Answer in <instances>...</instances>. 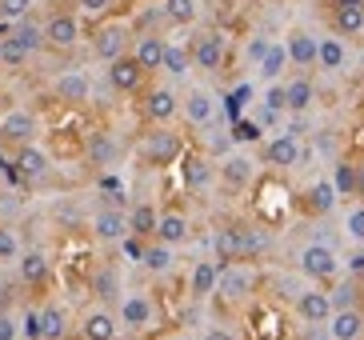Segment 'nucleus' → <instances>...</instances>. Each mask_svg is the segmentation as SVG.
I'll list each match as a JSON object with an SVG mask.
<instances>
[{"mask_svg": "<svg viewBox=\"0 0 364 340\" xmlns=\"http://www.w3.org/2000/svg\"><path fill=\"white\" fill-rule=\"evenodd\" d=\"M260 108H268V112H289V92H284V80H277V85L264 88Z\"/></svg>", "mask_w": 364, "mask_h": 340, "instance_id": "49530a36", "label": "nucleus"}, {"mask_svg": "<svg viewBox=\"0 0 364 340\" xmlns=\"http://www.w3.org/2000/svg\"><path fill=\"white\" fill-rule=\"evenodd\" d=\"M356 201L364 204V164H360V169H356Z\"/></svg>", "mask_w": 364, "mask_h": 340, "instance_id": "bf43d9fd", "label": "nucleus"}, {"mask_svg": "<svg viewBox=\"0 0 364 340\" xmlns=\"http://www.w3.org/2000/svg\"><path fill=\"white\" fill-rule=\"evenodd\" d=\"M284 48H289V64L292 68H300V73H309V68H316V48H321V36L309 28H292L289 41H284Z\"/></svg>", "mask_w": 364, "mask_h": 340, "instance_id": "4be33fe9", "label": "nucleus"}, {"mask_svg": "<svg viewBox=\"0 0 364 340\" xmlns=\"http://www.w3.org/2000/svg\"><path fill=\"white\" fill-rule=\"evenodd\" d=\"M33 9H36V0H0V21L16 24L24 16H33Z\"/></svg>", "mask_w": 364, "mask_h": 340, "instance_id": "a18cd8bd", "label": "nucleus"}, {"mask_svg": "<svg viewBox=\"0 0 364 340\" xmlns=\"http://www.w3.org/2000/svg\"><path fill=\"white\" fill-rule=\"evenodd\" d=\"M144 245H149V240H140V236H124V240H120V248H124V256H129V260H136L140 265V256H144Z\"/></svg>", "mask_w": 364, "mask_h": 340, "instance_id": "864d4df0", "label": "nucleus"}, {"mask_svg": "<svg viewBox=\"0 0 364 340\" xmlns=\"http://www.w3.org/2000/svg\"><path fill=\"white\" fill-rule=\"evenodd\" d=\"M140 268H144V272H152V277L172 272V268H176V248L161 245V240H149V245H144V256H140Z\"/></svg>", "mask_w": 364, "mask_h": 340, "instance_id": "473e14b6", "label": "nucleus"}, {"mask_svg": "<svg viewBox=\"0 0 364 340\" xmlns=\"http://www.w3.org/2000/svg\"><path fill=\"white\" fill-rule=\"evenodd\" d=\"M12 41L24 44L33 56H41L48 44H44V21H36V16H24V21L12 24Z\"/></svg>", "mask_w": 364, "mask_h": 340, "instance_id": "f704fd0d", "label": "nucleus"}, {"mask_svg": "<svg viewBox=\"0 0 364 340\" xmlns=\"http://www.w3.org/2000/svg\"><path fill=\"white\" fill-rule=\"evenodd\" d=\"M144 68L136 64V56L132 53H124V56H117V60L105 68V80H108V88L112 92H120V96H129V92H140L144 88Z\"/></svg>", "mask_w": 364, "mask_h": 340, "instance_id": "ddd939ff", "label": "nucleus"}, {"mask_svg": "<svg viewBox=\"0 0 364 340\" xmlns=\"http://www.w3.org/2000/svg\"><path fill=\"white\" fill-rule=\"evenodd\" d=\"M28 60H33V53H28L24 44L12 41V32H9V36H4V44H0V68H12V73H21Z\"/></svg>", "mask_w": 364, "mask_h": 340, "instance_id": "a19ab883", "label": "nucleus"}, {"mask_svg": "<svg viewBox=\"0 0 364 340\" xmlns=\"http://www.w3.org/2000/svg\"><path fill=\"white\" fill-rule=\"evenodd\" d=\"M161 12H164L168 24L188 28V24H196V16H200V0H161Z\"/></svg>", "mask_w": 364, "mask_h": 340, "instance_id": "4c0bfd02", "label": "nucleus"}, {"mask_svg": "<svg viewBox=\"0 0 364 340\" xmlns=\"http://www.w3.org/2000/svg\"><path fill=\"white\" fill-rule=\"evenodd\" d=\"M348 4H364V0H332V9H348Z\"/></svg>", "mask_w": 364, "mask_h": 340, "instance_id": "052dcab7", "label": "nucleus"}, {"mask_svg": "<svg viewBox=\"0 0 364 340\" xmlns=\"http://www.w3.org/2000/svg\"><path fill=\"white\" fill-rule=\"evenodd\" d=\"M0 44H4V41H0Z\"/></svg>", "mask_w": 364, "mask_h": 340, "instance_id": "680f3d73", "label": "nucleus"}, {"mask_svg": "<svg viewBox=\"0 0 364 340\" xmlns=\"http://www.w3.org/2000/svg\"><path fill=\"white\" fill-rule=\"evenodd\" d=\"M328 340H364V309H336L328 317Z\"/></svg>", "mask_w": 364, "mask_h": 340, "instance_id": "393cba45", "label": "nucleus"}, {"mask_svg": "<svg viewBox=\"0 0 364 340\" xmlns=\"http://www.w3.org/2000/svg\"><path fill=\"white\" fill-rule=\"evenodd\" d=\"M216 181L225 184V188H248V184L257 181V160L248 156V152H225V156L216 160Z\"/></svg>", "mask_w": 364, "mask_h": 340, "instance_id": "9b49d317", "label": "nucleus"}, {"mask_svg": "<svg viewBox=\"0 0 364 340\" xmlns=\"http://www.w3.org/2000/svg\"><path fill=\"white\" fill-rule=\"evenodd\" d=\"M284 68H289V48L284 44H268V53L257 64V76L264 85H277V80H284Z\"/></svg>", "mask_w": 364, "mask_h": 340, "instance_id": "72a5a7b5", "label": "nucleus"}, {"mask_svg": "<svg viewBox=\"0 0 364 340\" xmlns=\"http://www.w3.org/2000/svg\"><path fill=\"white\" fill-rule=\"evenodd\" d=\"M284 92H289V117H304L316 105V85L309 73H296L292 80H284Z\"/></svg>", "mask_w": 364, "mask_h": 340, "instance_id": "cd10ccee", "label": "nucleus"}, {"mask_svg": "<svg viewBox=\"0 0 364 340\" xmlns=\"http://www.w3.org/2000/svg\"><path fill=\"white\" fill-rule=\"evenodd\" d=\"M213 260L220 268L240 260V224H220L213 233Z\"/></svg>", "mask_w": 364, "mask_h": 340, "instance_id": "c85d7f7f", "label": "nucleus"}, {"mask_svg": "<svg viewBox=\"0 0 364 340\" xmlns=\"http://www.w3.org/2000/svg\"><path fill=\"white\" fill-rule=\"evenodd\" d=\"M184 164H181V172H184V184L193 192H204L208 184L216 181V164H213V156H204V152H188V156H181Z\"/></svg>", "mask_w": 364, "mask_h": 340, "instance_id": "a878e982", "label": "nucleus"}, {"mask_svg": "<svg viewBox=\"0 0 364 340\" xmlns=\"http://www.w3.org/2000/svg\"><path fill=\"white\" fill-rule=\"evenodd\" d=\"M36 132H41V120H36L33 108H12L9 117L0 120V140H4V144H12V149L33 144Z\"/></svg>", "mask_w": 364, "mask_h": 340, "instance_id": "4468645a", "label": "nucleus"}, {"mask_svg": "<svg viewBox=\"0 0 364 340\" xmlns=\"http://www.w3.org/2000/svg\"><path fill=\"white\" fill-rule=\"evenodd\" d=\"M48 277H53V260H48V253H44V248H24L21 260H16V280H21L24 288H44Z\"/></svg>", "mask_w": 364, "mask_h": 340, "instance_id": "a211bd4d", "label": "nucleus"}, {"mask_svg": "<svg viewBox=\"0 0 364 340\" xmlns=\"http://www.w3.org/2000/svg\"><path fill=\"white\" fill-rule=\"evenodd\" d=\"M152 240H161V245H172V248H181L193 240V221L181 213V208H164L161 216H156V236Z\"/></svg>", "mask_w": 364, "mask_h": 340, "instance_id": "412c9836", "label": "nucleus"}, {"mask_svg": "<svg viewBox=\"0 0 364 340\" xmlns=\"http://www.w3.org/2000/svg\"><path fill=\"white\" fill-rule=\"evenodd\" d=\"M117 320L124 332H149L156 324V300L149 292H124L117 300Z\"/></svg>", "mask_w": 364, "mask_h": 340, "instance_id": "20e7f679", "label": "nucleus"}, {"mask_svg": "<svg viewBox=\"0 0 364 340\" xmlns=\"http://www.w3.org/2000/svg\"><path fill=\"white\" fill-rule=\"evenodd\" d=\"M296 317L304 320V324H328V317H332V297L324 292L321 285H312V288H300L296 292Z\"/></svg>", "mask_w": 364, "mask_h": 340, "instance_id": "f3484780", "label": "nucleus"}, {"mask_svg": "<svg viewBox=\"0 0 364 340\" xmlns=\"http://www.w3.org/2000/svg\"><path fill=\"white\" fill-rule=\"evenodd\" d=\"M296 268H300V277H309L312 285H328V280L341 277V253L332 245H324V240H312V245H304L296 253Z\"/></svg>", "mask_w": 364, "mask_h": 340, "instance_id": "7ed1b4c3", "label": "nucleus"}, {"mask_svg": "<svg viewBox=\"0 0 364 340\" xmlns=\"http://www.w3.org/2000/svg\"><path fill=\"white\" fill-rule=\"evenodd\" d=\"M344 233H348V240L364 245V204H356L353 213L344 216Z\"/></svg>", "mask_w": 364, "mask_h": 340, "instance_id": "8fccbe9b", "label": "nucleus"}, {"mask_svg": "<svg viewBox=\"0 0 364 340\" xmlns=\"http://www.w3.org/2000/svg\"><path fill=\"white\" fill-rule=\"evenodd\" d=\"M80 36H85V24H80L76 12L60 9L44 21V44H48L53 53H73L76 44H80Z\"/></svg>", "mask_w": 364, "mask_h": 340, "instance_id": "423d86ee", "label": "nucleus"}, {"mask_svg": "<svg viewBox=\"0 0 364 340\" xmlns=\"http://www.w3.org/2000/svg\"><path fill=\"white\" fill-rule=\"evenodd\" d=\"M332 297V312L336 309H356L360 304V285H356V277H348V280H341V285L328 292Z\"/></svg>", "mask_w": 364, "mask_h": 340, "instance_id": "79ce46f5", "label": "nucleus"}, {"mask_svg": "<svg viewBox=\"0 0 364 340\" xmlns=\"http://www.w3.org/2000/svg\"><path fill=\"white\" fill-rule=\"evenodd\" d=\"M156 216L161 213H156L149 201H140L136 208L129 213V233L140 236V240H152V236H156Z\"/></svg>", "mask_w": 364, "mask_h": 340, "instance_id": "ea45409f", "label": "nucleus"}, {"mask_svg": "<svg viewBox=\"0 0 364 340\" xmlns=\"http://www.w3.org/2000/svg\"><path fill=\"white\" fill-rule=\"evenodd\" d=\"M344 64H348V44L344 36H321V48H316V68L328 76L344 73Z\"/></svg>", "mask_w": 364, "mask_h": 340, "instance_id": "c756f323", "label": "nucleus"}, {"mask_svg": "<svg viewBox=\"0 0 364 340\" xmlns=\"http://www.w3.org/2000/svg\"><path fill=\"white\" fill-rule=\"evenodd\" d=\"M0 340H21V320L12 312H0Z\"/></svg>", "mask_w": 364, "mask_h": 340, "instance_id": "603ef678", "label": "nucleus"}, {"mask_svg": "<svg viewBox=\"0 0 364 340\" xmlns=\"http://www.w3.org/2000/svg\"><path fill=\"white\" fill-rule=\"evenodd\" d=\"M268 44H272L268 36H252V41H248V60H252V64H260V56L268 53Z\"/></svg>", "mask_w": 364, "mask_h": 340, "instance_id": "5fc2aeb1", "label": "nucleus"}, {"mask_svg": "<svg viewBox=\"0 0 364 340\" xmlns=\"http://www.w3.org/2000/svg\"><path fill=\"white\" fill-rule=\"evenodd\" d=\"M188 48H193V68H200L204 76H216L220 68H225V56H228L225 32L208 28V32H200V36H196Z\"/></svg>", "mask_w": 364, "mask_h": 340, "instance_id": "6e6552de", "label": "nucleus"}, {"mask_svg": "<svg viewBox=\"0 0 364 340\" xmlns=\"http://www.w3.org/2000/svg\"><path fill=\"white\" fill-rule=\"evenodd\" d=\"M92 236H97L100 245H120L124 236H129V213H120V208H97V216L88 221Z\"/></svg>", "mask_w": 364, "mask_h": 340, "instance_id": "aec40b11", "label": "nucleus"}, {"mask_svg": "<svg viewBox=\"0 0 364 340\" xmlns=\"http://www.w3.org/2000/svg\"><path fill=\"white\" fill-rule=\"evenodd\" d=\"M204 340H240V336H236L232 329H220V324H213V329L204 332Z\"/></svg>", "mask_w": 364, "mask_h": 340, "instance_id": "13d9d810", "label": "nucleus"}, {"mask_svg": "<svg viewBox=\"0 0 364 340\" xmlns=\"http://www.w3.org/2000/svg\"><path fill=\"white\" fill-rule=\"evenodd\" d=\"M164 48H168V41H164L161 32H136V36H132V48H129V53L136 56V64L144 68V73H161Z\"/></svg>", "mask_w": 364, "mask_h": 340, "instance_id": "5701e85b", "label": "nucleus"}, {"mask_svg": "<svg viewBox=\"0 0 364 340\" xmlns=\"http://www.w3.org/2000/svg\"><path fill=\"white\" fill-rule=\"evenodd\" d=\"M53 100H60V105H88L92 100V76L85 68H60L53 80Z\"/></svg>", "mask_w": 364, "mask_h": 340, "instance_id": "f8f14e48", "label": "nucleus"}, {"mask_svg": "<svg viewBox=\"0 0 364 340\" xmlns=\"http://www.w3.org/2000/svg\"><path fill=\"white\" fill-rule=\"evenodd\" d=\"M85 156H88V164L97 172H105V169H112L120 160V140H117V132H108V128H97V132H88V140H85Z\"/></svg>", "mask_w": 364, "mask_h": 340, "instance_id": "dca6fc26", "label": "nucleus"}, {"mask_svg": "<svg viewBox=\"0 0 364 340\" xmlns=\"http://www.w3.org/2000/svg\"><path fill=\"white\" fill-rule=\"evenodd\" d=\"M68 336V309L65 304H44L41 309V340H65Z\"/></svg>", "mask_w": 364, "mask_h": 340, "instance_id": "c9c22d12", "label": "nucleus"}, {"mask_svg": "<svg viewBox=\"0 0 364 340\" xmlns=\"http://www.w3.org/2000/svg\"><path fill=\"white\" fill-rule=\"evenodd\" d=\"M260 160H264L268 169H296V164H304V144H300V137H289V132H277L272 140H264V149H260Z\"/></svg>", "mask_w": 364, "mask_h": 340, "instance_id": "9d476101", "label": "nucleus"}, {"mask_svg": "<svg viewBox=\"0 0 364 340\" xmlns=\"http://www.w3.org/2000/svg\"><path fill=\"white\" fill-rule=\"evenodd\" d=\"M336 201H341V192H336L332 181H312L309 188L300 192V213L304 216H328L332 208H336Z\"/></svg>", "mask_w": 364, "mask_h": 340, "instance_id": "b1692460", "label": "nucleus"}, {"mask_svg": "<svg viewBox=\"0 0 364 340\" xmlns=\"http://www.w3.org/2000/svg\"><path fill=\"white\" fill-rule=\"evenodd\" d=\"M184 156V137L168 124H152L136 144V160L144 169H168Z\"/></svg>", "mask_w": 364, "mask_h": 340, "instance_id": "f257e3e1", "label": "nucleus"}, {"mask_svg": "<svg viewBox=\"0 0 364 340\" xmlns=\"http://www.w3.org/2000/svg\"><path fill=\"white\" fill-rule=\"evenodd\" d=\"M120 332L124 329H120V320H117V309L97 304V309H88L80 317V340H117Z\"/></svg>", "mask_w": 364, "mask_h": 340, "instance_id": "6ab92c4d", "label": "nucleus"}, {"mask_svg": "<svg viewBox=\"0 0 364 340\" xmlns=\"http://www.w3.org/2000/svg\"><path fill=\"white\" fill-rule=\"evenodd\" d=\"M336 192H341V196H356V169L353 164H336Z\"/></svg>", "mask_w": 364, "mask_h": 340, "instance_id": "09e8293b", "label": "nucleus"}, {"mask_svg": "<svg viewBox=\"0 0 364 340\" xmlns=\"http://www.w3.org/2000/svg\"><path fill=\"white\" fill-rule=\"evenodd\" d=\"M12 304H16V288L0 280V312H12Z\"/></svg>", "mask_w": 364, "mask_h": 340, "instance_id": "4d7b16f0", "label": "nucleus"}, {"mask_svg": "<svg viewBox=\"0 0 364 340\" xmlns=\"http://www.w3.org/2000/svg\"><path fill=\"white\" fill-rule=\"evenodd\" d=\"M260 132L264 128L257 120H232V144H252V140H260Z\"/></svg>", "mask_w": 364, "mask_h": 340, "instance_id": "de8ad7c7", "label": "nucleus"}, {"mask_svg": "<svg viewBox=\"0 0 364 340\" xmlns=\"http://www.w3.org/2000/svg\"><path fill=\"white\" fill-rule=\"evenodd\" d=\"M21 336L24 340H41V309H28L21 317Z\"/></svg>", "mask_w": 364, "mask_h": 340, "instance_id": "3c124183", "label": "nucleus"}, {"mask_svg": "<svg viewBox=\"0 0 364 340\" xmlns=\"http://www.w3.org/2000/svg\"><path fill=\"white\" fill-rule=\"evenodd\" d=\"M216 280H220V265L216 260H196L193 272H188V297L208 300L216 292Z\"/></svg>", "mask_w": 364, "mask_h": 340, "instance_id": "7c9ffc66", "label": "nucleus"}, {"mask_svg": "<svg viewBox=\"0 0 364 340\" xmlns=\"http://www.w3.org/2000/svg\"><path fill=\"white\" fill-rule=\"evenodd\" d=\"M268 248H272V236H268V228H260V224H240V260L257 265Z\"/></svg>", "mask_w": 364, "mask_h": 340, "instance_id": "2f4dec72", "label": "nucleus"}, {"mask_svg": "<svg viewBox=\"0 0 364 340\" xmlns=\"http://www.w3.org/2000/svg\"><path fill=\"white\" fill-rule=\"evenodd\" d=\"M161 73H168L172 80H184V76L193 73V48H188V44H168V48H164Z\"/></svg>", "mask_w": 364, "mask_h": 340, "instance_id": "e433bc0d", "label": "nucleus"}, {"mask_svg": "<svg viewBox=\"0 0 364 340\" xmlns=\"http://www.w3.org/2000/svg\"><path fill=\"white\" fill-rule=\"evenodd\" d=\"M140 117L149 120V124H172V120L181 117V92L172 85L144 88V96H140Z\"/></svg>", "mask_w": 364, "mask_h": 340, "instance_id": "39448f33", "label": "nucleus"}, {"mask_svg": "<svg viewBox=\"0 0 364 340\" xmlns=\"http://www.w3.org/2000/svg\"><path fill=\"white\" fill-rule=\"evenodd\" d=\"M344 268H348V277H364V245L344 260Z\"/></svg>", "mask_w": 364, "mask_h": 340, "instance_id": "6e6d98bb", "label": "nucleus"}, {"mask_svg": "<svg viewBox=\"0 0 364 340\" xmlns=\"http://www.w3.org/2000/svg\"><path fill=\"white\" fill-rule=\"evenodd\" d=\"M92 297L105 304V309H117V300L124 297V285H120V272L112 265H100L97 272H92Z\"/></svg>", "mask_w": 364, "mask_h": 340, "instance_id": "bb28decb", "label": "nucleus"}, {"mask_svg": "<svg viewBox=\"0 0 364 340\" xmlns=\"http://www.w3.org/2000/svg\"><path fill=\"white\" fill-rule=\"evenodd\" d=\"M73 4L80 21H105L108 12L117 9V0H73Z\"/></svg>", "mask_w": 364, "mask_h": 340, "instance_id": "c03bdc74", "label": "nucleus"}, {"mask_svg": "<svg viewBox=\"0 0 364 340\" xmlns=\"http://www.w3.org/2000/svg\"><path fill=\"white\" fill-rule=\"evenodd\" d=\"M332 32H336V36H360L364 32V4L332 9Z\"/></svg>", "mask_w": 364, "mask_h": 340, "instance_id": "58836bf2", "label": "nucleus"}, {"mask_svg": "<svg viewBox=\"0 0 364 340\" xmlns=\"http://www.w3.org/2000/svg\"><path fill=\"white\" fill-rule=\"evenodd\" d=\"M21 236L12 233L9 224H0V265H16L21 260Z\"/></svg>", "mask_w": 364, "mask_h": 340, "instance_id": "37998d69", "label": "nucleus"}, {"mask_svg": "<svg viewBox=\"0 0 364 340\" xmlns=\"http://www.w3.org/2000/svg\"><path fill=\"white\" fill-rule=\"evenodd\" d=\"M12 172L28 184H41L48 181V172H53V156L41 149V144H21V149H12Z\"/></svg>", "mask_w": 364, "mask_h": 340, "instance_id": "1a4fd4ad", "label": "nucleus"}, {"mask_svg": "<svg viewBox=\"0 0 364 340\" xmlns=\"http://www.w3.org/2000/svg\"><path fill=\"white\" fill-rule=\"evenodd\" d=\"M181 117L188 120L193 128H208L216 120V96L208 92L204 85L188 88V92L181 96Z\"/></svg>", "mask_w": 364, "mask_h": 340, "instance_id": "2eb2a0df", "label": "nucleus"}, {"mask_svg": "<svg viewBox=\"0 0 364 340\" xmlns=\"http://www.w3.org/2000/svg\"><path fill=\"white\" fill-rule=\"evenodd\" d=\"M132 36H136V32H132L124 21L100 24V28L92 32V56H97V60H105V64H112L117 56H124L132 48Z\"/></svg>", "mask_w": 364, "mask_h": 340, "instance_id": "0eeeda50", "label": "nucleus"}, {"mask_svg": "<svg viewBox=\"0 0 364 340\" xmlns=\"http://www.w3.org/2000/svg\"><path fill=\"white\" fill-rule=\"evenodd\" d=\"M257 285H260L257 265L236 260V265H225V268H220V280H216V292H213V297L220 300V309H240V304H248V300L257 297Z\"/></svg>", "mask_w": 364, "mask_h": 340, "instance_id": "f03ea898", "label": "nucleus"}]
</instances>
